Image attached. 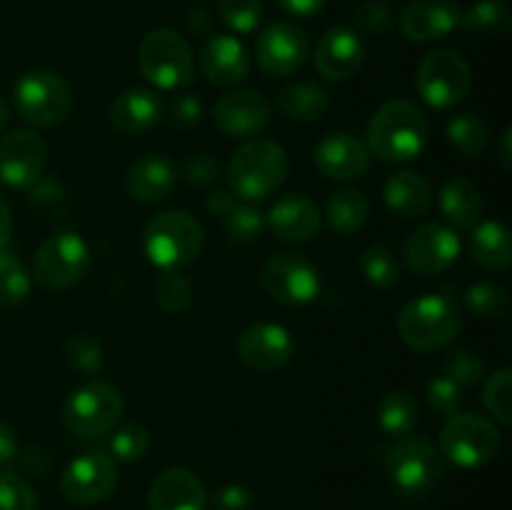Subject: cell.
<instances>
[{
    "instance_id": "obj_1",
    "label": "cell",
    "mask_w": 512,
    "mask_h": 510,
    "mask_svg": "<svg viewBox=\"0 0 512 510\" xmlns=\"http://www.w3.org/2000/svg\"><path fill=\"white\" fill-rule=\"evenodd\" d=\"M430 138V125L423 110L410 100H388L370 118L368 153L385 163H408L418 158Z\"/></svg>"
},
{
    "instance_id": "obj_2",
    "label": "cell",
    "mask_w": 512,
    "mask_h": 510,
    "mask_svg": "<svg viewBox=\"0 0 512 510\" xmlns=\"http://www.w3.org/2000/svg\"><path fill=\"white\" fill-rule=\"evenodd\" d=\"M290 158L275 140L253 138L240 145L228 165L230 193L243 203H258L285 183Z\"/></svg>"
},
{
    "instance_id": "obj_3",
    "label": "cell",
    "mask_w": 512,
    "mask_h": 510,
    "mask_svg": "<svg viewBox=\"0 0 512 510\" xmlns=\"http://www.w3.org/2000/svg\"><path fill=\"white\" fill-rule=\"evenodd\" d=\"M378 460L405 498H425L445 473L443 455L425 438H395V443L378 448Z\"/></svg>"
},
{
    "instance_id": "obj_4",
    "label": "cell",
    "mask_w": 512,
    "mask_h": 510,
    "mask_svg": "<svg viewBox=\"0 0 512 510\" xmlns=\"http://www.w3.org/2000/svg\"><path fill=\"white\" fill-rule=\"evenodd\" d=\"M398 333L403 343L418 353L448 348L460 333L458 305L440 293L420 295L400 310Z\"/></svg>"
},
{
    "instance_id": "obj_5",
    "label": "cell",
    "mask_w": 512,
    "mask_h": 510,
    "mask_svg": "<svg viewBox=\"0 0 512 510\" xmlns=\"http://www.w3.org/2000/svg\"><path fill=\"white\" fill-rule=\"evenodd\" d=\"M203 225L185 210H165L145 228V255L160 270H178L203 250Z\"/></svg>"
},
{
    "instance_id": "obj_6",
    "label": "cell",
    "mask_w": 512,
    "mask_h": 510,
    "mask_svg": "<svg viewBox=\"0 0 512 510\" xmlns=\"http://www.w3.org/2000/svg\"><path fill=\"white\" fill-rule=\"evenodd\" d=\"M145 80L160 90H178L193 83L195 60L188 40L170 28L150 30L138 48Z\"/></svg>"
},
{
    "instance_id": "obj_7",
    "label": "cell",
    "mask_w": 512,
    "mask_h": 510,
    "mask_svg": "<svg viewBox=\"0 0 512 510\" xmlns=\"http://www.w3.org/2000/svg\"><path fill=\"white\" fill-rule=\"evenodd\" d=\"M123 395L105 380H90L70 393L63 405V425L78 438H100L123 418Z\"/></svg>"
},
{
    "instance_id": "obj_8",
    "label": "cell",
    "mask_w": 512,
    "mask_h": 510,
    "mask_svg": "<svg viewBox=\"0 0 512 510\" xmlns=\"http://www.w3.org/2000/svg\"><path fill=\"white\" fill-rule=\"evenodd\" d=\"M418 93L430 108L450 110L468 98L473 88V70L458 50L440 48L425 55L418 65Z\"/></svg>"
},
{
    "instance_id": "obj_9",
    "label": "cell",
    "mask_w": 512,
    "mask_h": 510,
    "mask_svg": "<svg viewBox=\"0 0 512 510\" xmlns=\"http://www.w3.org/2000/svg\"><path fill=\"white\" fill-rule=\"evenodd\" d=\"M13 103L20 118L35 128L60 125L73 110V93L58 73L33 70L20 75L13 88Z\"/></svg>"
},
{
    "instance_id": "obj_10",
    "label": "cell",
    "mask_w": 512,
    "mask_h": 510,
    "mask_svg": "<svg viewBox=\"0 0 512 510\" xmlns=\"http://www.w3.org/2000/svg\"><path fill=\"white\" fill-rule=\"evenodd\" d=\"M500 448V433L493 420L475 413H455L440 430V455L458 468H480Z\"/></svg>"
},
{
    "instance_id": "obj_11",
    "label": "cell",
    "mask_w": 512,
    "mask_h": 510,
    "mask_svg": "<svg viewBox=\"0 0 512 510\" xmlns=\"http://www.w3.org/2000/svg\"><path fill=\"white\" fill-rule=\"evenodd\" d=\"M90 268V248L78 233L60 230L38 248L33 275L43 288L65 290L80 283Z\"/></svg>"
},
{
    "instance_id": "obj_12",
    "label": "cell",
    "mask_w": 512,
    "mask_h": 510,
    "mask_svg": "<svg viewBox=\"0 0 512 510\" xmlns=\"http://www.w3.org/2000/svg\"><path fill=\"white\" fill-rule=\"evenodd\" d=\"M265 293L283 305H308L320 293V273L303 255L280 253L260 273Z\"/></svg>"
},
{
    "instance_id": "obj_13",
    "label": "cell",
    "mask_w": 512,
    "mask_h": 510,
    "mask_svg": "<svg viewBox=\"0 0 512 510\" xmlns=\"http://www.w3.org/2000/svg\"><path fill=\"white\" fill-rule=\"evenodd\" d=\"M48 160L43 138L33 130H13L0 138V183L13 190H28L40 180Z\"/></svg>"
},
{
    "instance_id": "obj_14",
    "label": "cell",
    "mask_w": 512,
    "mask_h": 510,
    "mask_svg": "<svg viewBox=\"0 0 512 510\" xmlns=\"http://www.w3.org/2000/svg\"><path fill=\"white\" fill-rule=\"evenodd\" d=\"M118 483L115 460L105 453H83L60 475V490L70 503L93 505L108 498Z\"/></svg>"
},
{
    "instance_id": "obj_15",
    "label": "cell",
    "mask_w": 512,
    "mask_h": 510,
    "mask_svg": "<svg viewBox=\"0 0 512 510\" xmlns=\"http://www.w3.org/2000/svg\"><path fill=\"white\" fill-rule=\"evenodd\" d=\"M310 40L300 25L280 20L268 25L255 43V58L268 75H293L303 68Z\"/></svg>"
},
{
    "instance_id": "obj_16",
    "label": "cell",
    "mask_w": 512,
    "mask_h": 510,
    "mask_svg": "<svg viewBox=\"0 0 512 510\" xmlns=\"http://www.w3.org/2000/svg\"><path fill=\"white\" fill-rule=\"evenodd\" d=\"M460 238L453 228L428 223L415 230L405 243V263L418 275H440L455 265L460 255Z\"/></svg>"
},
{
    "instance_id": "obj_17",
    "label": "cell",
    "mask_w": 512,
    "mask_h": 510,
    "mask_svg": "<svg viewBox=\"0 0 512 510\" xmlns=\"http://www.w3.org/2000/svg\"><path fill=\"white\" fill-rule=\"evenodd\" d=\"M213 120L228 138H253L270 123V103L260 90H233L213 108Z\"/></svg>"
},
{
    "instance_id": "obj_18",
    "label": "cell",
    "mask_w": 512,
    "mask_h": 510,
    "mask_svg": "<svg viewBox=\"0 0 512 510\" xmlns=\"http://www.w3.org/2000/svg\"><path fill=\"white\" fill-rule=\"evenodd\" d=\"M293 350V338L278 323H253L238 338V353L243 363L260 373H270V370L288 365Z\"/></svg>"
},
{
    "instance_id": "obj_19",
    "label": "cell",
    "mask_w": 512,
    "mask_h": 510,
    "mask_svg": "<svg viewBox=\"0 0 512 510\" xmlns=\"http://www.w3.org/2000/svg\"><path fill=\"white\" fill-rule=\"evenodd\" d=\"M365 40L353 28H333L315 45V68L328 80H348L363 68Z\"/></svg>"
},
{
    "instance_id": "obj_20",
    "label": "cell",
    "mask_w": 512,
    "mask_h": 510,
    "mask_svg": "<svg viewBox=\"0 0 512 510\" xmlns=\"http://www.w3.org/2000/svg\"><path fill=\"white\" fill-rule=\"evenodd\" d=\"M265 225H270L283 243H308L320 233L323 213L305 193H288L275 200Z\"/></svg>"
},
{
    "instance_id": "obj_21",
    "label": "cell",
    "mask_w": 512,
    "mask_h": 510,
    "mask_svg": "<svg viewBox=\"0 0 512 510\" xmlns=\"http://www.w3.org/2000/svg\"><path fill=\"white\" fill-rule=\"evenodd\" d=\"M460 23L455 0H413L400 15V33L413 43H433L453 33Z\"/></svg>"
},
{
    "instance_id": "obj_22",
    "label": "cell",
    "mask_w": 512,
    "mask_h": 510,
    "mask_svg": "<svg viewBox=\"0 0 512 510\" xmlns=\"http://www.w3.org/2000/svg\"><path fill=\"white\" fill-rule=\"evenodd\" d=\"M200 68L210 83L230 88L245 80L250 70V55L235 35H210L200 48Z\"/></svg>"
},
{
    "instance_id": "obj_23",
    "label": "cell",
    "mask_w": 512,
    "mask_h": 510,
    "mask_svg": "<svg viewBox=\"0 0 512 510\" xmlns=\"http://www.w3.org/2000/svg\"><path fill=\"white\" fill-rule=\"evenodd\" d=\"M315 165L325 178L353 180L368 170V145L360 143L353 133H330L315 148Z\"/></svg>"
},
{
    "instance_id": "obj_24",
    "label": "cell",
    "mask_w": 512,
    "mask_h": 510,
    "mask_svg": "<svg viewBox=\"0 0 512 510\" xmlns=\"http://www.w3.org/2000/svg\"><path fill=\"white\" fill-rule=\"evenodd\" d=\"M208 493L188 468H168L148 490V510H205Z\"/></svg>"
},
{
    "instance_id": "obj_25",
    "label": "cell",
    "mask_w": 512,
    "mask_h": 510,
    "mask_svg": "<svg viewBox=\"0 0 512 510\" xmlns=\"http://www.w3.org/2000/svg\"><path fill=\"white\" fill-rule=\"evenodd\" d=\"M178 183V170L163 155H143L135 160L125 175V190L130 198L143 205H158L173 195Z\"/></svg>"
},
{
    "instance_id": "obj_26",
    "label": "cell",
    "mask_w": 512,
    "mask_h": 510,
    "mask_svg": "<svg viewBox=\"0 0 512 510\" xmlns=\"http://www.w3.org/2000/svg\"><path fill=\"white\" fill-rule=\"evenodd\" d=\"M163 120V100L148 88L123 90L110 105V123L123 135H145Z\"/></svg>"
},
{
    "instance_id": "obj_27",
    "label": "cell",
    "mask_w": 512,
    "mask_h": 510,
    "mask_svg": "<svg viewBox=\"0 0 512 510\" xmlns=\"http://www.w3.org/2000/svg\"><path fill=\"white\" fill-rule=\"evenodd\" d=\"M383 198L388 210L400 218H423L433 205V188L420 173L400 170L385 180Z\"/></svg>"
},
{
    "instance_id": "obj_28",
    "label": "cell",
    "mask_w": 512,
    "mask_h": 510,
    "mask_svg": "<svg viewBox=\"0 0 512 510\" xmlns=\"http://www.w3.org/2000/svg\"><path fill=\"white\" fill-rule=\"evenodd\" d=\"M470 258L485 270H508L512 263L510 230L498 220L475 225L470 235Z\"/></svg>"
},
{
    "instance_id": "obj_29",
    "label": "cell",
    "mask_w": 512,
    "mask_h": 510,
    "mask_svg": "<svg viewBox=\"0 0 512 510\" xmlns=\"http://www.w3.org/2000/svg\"><path fill=\"white\" fill-rule=\"evenodd\" d=\"M440 210L453 228L470 230L483 213V195L473 180L453 178L440 193Z\"/></svg>"
},
{
    "instance_id": "obj_30",
    "label": "cell",
    "mask_w": 512,
    "mask_h": 510,
    "mask_svg": "<svg viewBox=\"0 0 512 510\" xmlns=\"http://www.w3.org/2000/svg\"><path fill=\"white\" fill-rule=\"evenodd\" d=\"M278 108L283 110V115H288L290 120H298V123H313L320 120L330 108L328 90L320 88L315 83H293L288 88H283L278 98Z\"/></svg>"
},
{
    "instance_id": "obj_31",
    "label": "cell",
    "mask_w": 512,
    "mask_h": 510,
    "mask_svg": "<svg viewBox=\"0 0 512 510\" xmlns=\"http://www.w3.org/2000/svg\"><path fill=\"white\" fill-rule=\"evenodd\" d=\"M370 205L363 190L358 188H340L330 195L328 205H325V218L335 233L350 235L360 230L368 220Z\"/></svg>"
},
{
    "instance_id": "obj_32",
    "label": "cell",
    "mask_w": 512,
    "mask_h": 510,
    "mask_svg": "<svg viewBox=\"0 0 512 510\" xmlns=\"http://www.w3.org/2000/svg\"><path fill=\"white\" fill-rule=\"evenodd\" d=\"M380 430L390 438H405L418 423V403L408 390H390L378 405Z\"/></svg>"
},
{
    "instance_id": "obj_33",
    "label": "cell",
    "mask_w": 512,
    "mask_h": 510,
    "mask_svg": "<svg viewBox=\"0 0 512 510\" xmlns=\"http://www.w3.org/2000/svg\"><path fill=\"white\" fill-rule=\"evenodd\" d=\"M445 133H448V143L465 158H478L490 143L488 123L473 113L455 115L453 120H448Z\"/></svg>"
},
{
    "instance_id": "obj_34",
    "label": "cell",
    "mask_w": 512,
    "mask_h": 510,
    "mask_svg": "<svg viewBox=\"0 0 512 510\" xmlns=\"http://www.w3.org/2000/svg\"><path fill=\"white\" fill-rule=\"evenodd\" d=\"M458 25L468 33L503 35L510 28V8L503 0H478L468 10H460Z\"/></svg>"
},
{
    "instance_id": "obj_35",
    "label": "cell",
    "mask_w": 512,
    "mask_h": 510,
    "mask_svg": "<svg viewBox=\"0 0 512 510\" xmlns=\"http://www.w3.org/2000/svg\"><path fill=\"white\" fill-rule=\"evenodd\" d=\"M30 295V273L18 258V253L0 250V305L15 308Z\"/></svg>"
},
{
    "instance_id": "obj_36",
    "label": "cell",
    "mask_w": 512,
    "mask_h": 510,
    "mask_svg": "<svg viewBox=\"0 0 512 510\" xmlns=\"http://www.w3.org/2000/svg\"><path fill=\"white\" fill-rule=\"evenodd\" d=\"M360 270H363L365 280L380 290L393 288L400 280L398 258L385 245H370V248H365L363 258H360Z\"/></svg>"
},
{
    "instance_id": "obj_37",
    "label": "cell",
    "mask_w": 512,
    "mask_h": 510,
    "mask_svg": "<svg viewBox=\"0 0 512 510\" xmlns=\"http://www.w3.org/2000/svg\"><path fill=\"white\" fill-rule=\"evenodd\" d=\"M465 308L478 320H498L508 310V293L498 283H475L465 290Z\"/></svg>"
},
{
    "instance_id": "obj_38",
    "label": "cell",
    "mask_w": 512,
    "mask_h": 510,
    "mask_svg": "<svg viewBox=\"0 0 512 510\" xmlns=\"http://www.w3.org/2000/svg\"><path fill=\"white\" fill-rule=\"evenodd\" d=\"M63 360L68 368L85 375H93L103 368V348H100L98 340L88 333L70 335L63 343Z\"/></svg>"
},
{
    "instance_id": "obj_39",
    "label": "cell",
    "mask_w": 512,
    "mask_h": 510,
    "mask_svg": "<svg viewBox=\"0 0 512 510\" xmlns=\"http://www.w3.org/2000/svg\"><path fill=\"white\" fill-rule=\"evenodd\" d=\"M223 225L233 243H255L265 230V215L255 205L238 200L235 208L223 218Z\"/></svg>"
},
{
    "instance_id": "obj_40",
    "label": "cell",
    "mask_w": 512,
    "mask_h": 510,
    "mask_svg": "<svg viewBox=\"0 0 512 510\" xmlns=\"http://www.w3.org/2000/svg\"><path fill=\"white\" fill-rule=\"evenodd\" d=\"M155 300L165 313H183L193 300V285L178 270H163L155 280Z\"/></svg>"
},
{
    "instance_id": "obj_41",
    "label": "cell",
    "mask_w": 512,
    "mask_h": 510,
    "mask_svg": "<svg viewBox=\"0 0 512 510\" xmlns=\"http://www.w3.org/2000/svg\"><path fill=\"white\" fill-rule=\"evenodd\" d=\"M150 445V433L145 425L140 423H128L113 428V435L108 438V450L115 460H123V463H133L145 455Z\"/></svg>"
},
{
    "instance_id": "obj_42",
    "label": "cell",
    "mask_w": 512,
    "mask_h": 510,
    "mask_svg": "<svg viewBox=\"0 0 512 510\" xmlns=\"http://www.w3.org/2000/svg\"><path fill=\"white\" fill-rule=\"evenodd\" d=\"M483 405L498 423L510 425L512 415V370L500 368L483 388Z\"/></svg>"
},
{
    "instance_id": "obj_43",
    "label": "cell",
    "mask_w": 512,
    "mask_h": 510,
    "mask_svg": "<svg viewBox=\"0 0 512 510\" xmlns=\"http://www.w3.org/2000/svg\"><path fill=\"white\" fill-rule=\"evenodd\" d=\"M445 375L460 388H475V385L483 383L485 363L475 350L455 348L445 358Z\"/></svg>"
},
{
    "instance_id": "obj_44",
    "label": "cell",
    "mask_w": 512,
    "mask_h": 510,
    "mask_svg": "<svg viewBox=\"0 0 512 510\" xmlns=\"http://www.w3.org/2000/svg\"><path fill=\"white\" fill-rule=\"evenodd\" d=\"M220 20L228 25L233 33L248 35L263 20V5L260 0H220L218 3Z\"/></svg>"
},
{
    "instance_id": "obj_45",
    "label": "cell",
    "mask_w": 512,
    "mask_h": 510,
    "mask_svg": "<svg viewBox=\"0 0 512 510\" xmlns=\"http://www.w3.org/2000/svg\"><path fill=\"white\" fill-rule=\"evenodd\" d=\"M38 498L23 475L0 470V510H35Z\"/></svg>"
},
{
    "instance_id": "obj_46",
    "label": "cell",
    "mask_w": 512,
    "mask_h": 510,
    "mask_svg": "<svg viewBox=\"0 0 512 510\" xmlns=\"http://www.w3.org/2000/svg\"><path fill=\"white\" fill-rule=\"evenodd\" d=\"M425 395H428V405L438 415L450 418V415L460 413V405H463V388L455 385L448 375H435L433 380H428Z\"/></svg>"
},
{
    "instance_id": "obj_47",
    "label": "cell",
    "mask_w": 512,
    "mask_h": 510,
    "mask_svg": "<svg viewBox=\"0 0 512 510\" xmlns=\"http://www.w3.org/2000/svg\"><path fill=\"white\" fill-rule=\"evenodd\" d=\"M393 10L388 3H380V0H368V3L360 5L353 13L355 28H360L363 33L370 35H385L393 28Z\"/></svg>"
},
{
    "instance_id": "obj_48",
    "label": "cell",
    "mask_w": 512,
    "mask_h": 510,
    "mask_svg": "<svg viewBox=\"0 0 512 510\" xmlns=\"http://www.w3.org/2000/svg\"><path fill=\"white\" fill-rule=\"evenodd\" d=\"M220 175V163L210 153H198L193 158L185 160L183 165V178L185 183L198 185V188H208L218 180Z\"/></svg>"
},
{
    "instance_id": "obj_49",
    "label": "cell",
    "mask_w": 512,
    "mask_h": 510,
    "mask_svg": "<svg viewBox=\"0 0 512 510\" xmlns=\"http://www.w3.org/2000/svg\"><path fill=\"white\" fill-rule=\"evenodd\" d=\"M200 115H203V103L198 95H180L170 108V123L178 130H190L200 123Z\"/></svg>"
},
{
    "instance_id": "obj_50",
    "label": "cell",
    "mask_w": 512,
    "mask_h": 510,
    "mask_svg": "<svg viewBox=\"0 0 512 510\" xmlns=\"http://www.w3.org/2000/svg\"><path fill=\"white\" fill-rule=\"evenodd\" d=\"M250 505H253V495L245 485L230 483L215 495V510H250Z\"/></svg>"
},
{
    "instance_id": "obj_51",
    "label": "cell",
    "mask_w": 512,
    "mask_h": 510,
    "mask_svg": "<svg viewBox=\"0 0 512 510\" xmlns=\"http://www.w3.org/2000/svg\"><path fill=\"white\" fill-rule=\"evenodd\" d=\"M15 458H18V438H15L10 425L0 423V470L13 463Z\"/></svg>"
},
{
    "instance_id": "obj_52",
    "label": "cell",
    "mask_w": 512,
    "mask_h": 510,
    "mask_svg": "<svg viewBox=\"0 0 512 510\" xmlns=\"http://www.w3.org/2000/svg\"><path fill=\"white\" fill-rule=\"evenodd\" d=\"M283 5V10H288L290 15H298V18H310V15H318L325 8L328 0H278Z\"/></svg>"
},
{
    "instance_id": "obj_53",
    "label": "cell",
    "mask_w": 512,
    "mask_h": 510,
    "mask_svg": "<svg viewBox=\"0 0 512 510\" xmlns=\"http://www.w3.org/2000/svg\"><path fill=\"white\" fill-rule=\"evenodd\" d=\"M235 203H238V198H235L230 190H215V193L210 195L208 203H205V205H208L210 215H215V218L223 220L225 215H228L230 210L235 208Z\"/></svg>"
},
{
    "instance_id": "obj_54",
    "label": "cell",
    "mask_w": 512,
    "mask_h": 510,
    "mask_svg": "<svg viewBox=\"0 0 512 510\" xmlns=\"http://www.w3.org/2000/svg\"><path fill=\"white\" fill-rule=\"evenodd\" d=\"M10 230H13V215H10V205L8 200L0 195V250L8 245L10 240Z\"/></svg>"
},
{
    "instance_id": "obj_55",
    "label": "cell",
    "mask_w": 512,
    "mask_h": 510,
    "mask_svg": "<svg viewBox=\"0 0 512 510\" xmlns=\"http://www.w3.org/2000/svg\"><path fill=\"white\" fill-rule=\"evenodd\" d=\"M500 163L505 170H510V130H505L503 140H500Z\"/></svg>"
},
{
    "instance_id": "obj_56",
    "label": "cell",
    "mask_w": 512,
    "mask_h": 510,
    "mask_svg": "<svg viewBox=\"0 0 512 510\" xmlns=\"http://www.w3.org/2000/svg\"><path fill=\"white\" fill-rule=\"evenodd\" d=\"M203 10H198V13H190V28H195L198 33H205L208 30V23L203 20Z\"/></svg>"
},
{
    "instance_id": "obj_57",
    "label": "cell",
    "mask_w": 512,
    "mask_h": 510,
    "mask_svg": "<svg viewBox=\"0 0 512 510\" xmlns=\"http://www.w3.org/2000/svg\"><path fill=\"white\" fill-rule=\"evenodd\" d=\"M8 118H10V110H8V105H5L3 100H0V133H3V130H5V125H8Z\"/></svg>"
}]
</instances>
